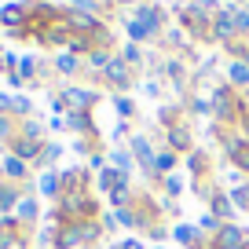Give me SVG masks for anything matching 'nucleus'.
Segmentation results:
<instances>
[{
  "label": "nucleus",
  "instance_id": "f257e3e1",
  "mask_svg": "<svg viewBox=\"0 0 249 249\" xmlns=\"http://www.w3.org/2000/svg\"><path fill=\"white\" fill-rule=\"evenodd\" d=\"M213 18H216V11L202 8V4H187V8L179 11V22L187 26V33H195V37H213Z\"/></svg>",
  "mask_w": 249,
  "mask_h": 249
},
{
  "label": "nucleus",
  "instance_id": "f03ea898",
  "mask_svg": "<svg viewBox=\"0 0 249 249\" xmlns=\"http://www.w3.org/2000/svg\"><path fill=\"white\" fill-rule=\"evenodd\" d=\"M8 150H11V158H22L26 165H33V161H40V158H44V143L33 140V136H26V132H18L15 140L8 143Z\"/></svg>",
  "mask_w": 249,
  "mask_h": 249
},
{
  "label": "nucleus",
  "instance_id": "7ed1b4c3",
  "mask_svg": "<svg viewBox=\"0 0 249 249\" xmlns=\"http://www.w3.org/2000/svg\"><path fill=\"white\" fill-rule=\"evenodd\" d=\"M99 77L107 81V85H114L117 92H128V85H132V66H128L121 55H114V59H110V66L99 73Z\"/></svg>",
  "mask_w": 249,
  "mask_h": 249
},
{
  "label": "nucleus",
  "instance_id": "20e7f679",
  "mask_svg": "<svg viewBox=\"0 0 249 249\" xmlns=\"http://www.w3.org/2000/svg\"><path fill=\"white\" fill-rule=\"evenodd\" d=\"M213 242H216V249H249V231L238 224H224Z\"/></svg>",
  "mask_w": 249,
  "mask_h": 249
},
{
  "label": "nucleus",
  "instance_id": "39448f33",
  "mask_svg": "<svg viewBox=\"0 0 249 249\" xmlns=\"http://www.w3.org/2000/svg\"><path fill=\"white\" fill-rule=\"evenodd\" d=\"M165 140H169V150H172V154H179V158L195 150V140H191V128H187V121H176V124H169Z\"/></svg>",
  "mask_w": 249,
  "mask_h": 249
},
{
  "label": "nucleus",
  "instance_id": "423d86ee",
  "mask_svg": "<svg viewBox=\"0 0 249 249\" xmlns=\"http://www.w3.org/2000/svg\"><path fill=\"white\" fill-rule=\"evenodd\" d=\"M213 37L220 40V44H234L238 40V26H234V11H216V18H213Z\"/></svg>",
  "mask_w": 249,
  "mask_h": 249
},
{
  "label": "nucleus",
  "instance_id": "0eeeda50",
  "mask_svg": "<svg viewBox=\"0 0 249 249\" xmlns=\"http://www.w3.org/2000/svg\"><path fill=\"white\" fill-rule=\"evenodd\" d=\"M132 18L150 33V37H158V33H161V26H165V11H161V8H154V4H140Z\"/></svg>",
  "mask_w": 249,
  "mask_h": 249
},
{
  "label": "nucleus",
  "instance_id": "6e6552de",
  "mask_svg": "<svg viewBox=\"0 0 249 249\" xmlns=\"http://www.w3.org/2000/svg\"><path fill=\"white\" fill-rule=\"evenodd\" d=\"M59 99H62V107H66V110H92L95 103H99V95H95L92 88H66Z\"/></svg>",
  "mask_w": 249,
  "mask_h": 249
},
{
  "label": "nucleus",
  "instance_id": "1a4fd4ad",
  "mask_svg": "<svg viewBox=\"0 0 249 249\" xmlns=\"http://www.w3.org/2000/svg\"><path fill=\"white\" fill-rule=\"evenodd\" d=\"M209 213H213V216H216L220 220V224H234V213H238V209H234V202H231V195H227V191H220V187H216V191H213V195H209Z\"/></svg>",
  "mask_w": 249,
  "mask_h": 249
},
{
  "label": "nucleus",
  "instance_id": "9d476101",
  "mask_svg": "<svg viewBox=\"0 0 249 249\" xmlns=\"http://www.w3.org/2000/svg\"><path fill=\"white\" fill-rule=\"evenodd\" d=\"M81 242V224H59L55 227V249H77Z\"/></svg>",
  "mask_w": 249,
  "mask_h": 249
},
{
  "label": "nucleus",
  "instance_id": "9b49d317",
  "mask_svg": "<svg viewBox=\"0 0 249 249\" xmlns=\"http://www.w3.org/2000/svg\"><path fill=\"white\" fill-rule=\"evenodd\" d=\"M22 202V187L18 183H8V179H0V213H8L15 216V205Z\"/></svg>",
  "mask_w": 249,
  "mask_h": 249
},
{
  "label": "nucleus",
  "instance_id": "f8f14e48",
  "mask_svg": "<svg viewBox=\"0 0 249 249\" xmlns=\"http://www.w3.org/2000/svg\"><path fill=\"white\" fill-rule=\"evenodd\" d=\"M209 169H213L209 150H191V154H187V172H191V176H195L198 183L205 179V172H209Z\"/></svg>",
  "mask_w": 249,
  "mask_h": 249
},
{
  "label": "nucleus",
  "instance_id": "ddd939ff",
  "mask_svg": "<svg viewBox=\"0 0 249 249\" xmlns=\"http://www.w3.org/2000/svg\"><path fill=\"white\" fill-rule=\"evenodd\" d=\"M66 124H70L77 136H95V124H92V110H70L66 114Z\"/></svg>",
  "mask_w": 249,
  "mask_h": 249
},
{
  "label": "nucleus",
  "instance_id": "4468645a",
  "mask_svg": "<svg viewBox=\"0 0 249 249\" xmlns=\"http://www.w3.org/2000/svg\"><path fill=\"white\" fill-rule=\"evenodd\" d=\"M227 85L234 88V92H242V88H249V66L242 59L227 62Z\"/></svg>",
  "mask_w": 249,
  "mask_h": 249
},
{
  "label": "nucleus",
  "instance_id": "2eb2a0df",
  "mask_svg": "<svg viewBox=\"0 0 249 249\" xmlns=\"http://www.w3.org/2000/svg\"><path fill=\"white\" fill-rule=\"evenodd\" d=\"M26 176H30V165H26L22 158L8 154V161H4V179H8V183H22Z\"/></svg>",
  "mask_w": 249,
  "mask_h": 249
},
{
  "label": "nucleus",
  "instance_id": "dca6fc26",
  "mask_svg": "<svg viewBox=\"0 0 249 249\" xmlns=\"http://www.w3.org/2000/svg\"><path fill=\"white\" fill-rule=\"evenodd\" d=\"M37 183H40V195H48V198H62V191H66L59 172H40Z\"/></svg>",
  "mask_w": 249,
  "mask_h": 249
},
{
  "label": "nucleus",
  "instance_id": "f3484780",
  "mask_svg": "<svg viewBox=\"0 0 249 249\" xmlns=\"http://www.w3.org/2000/svg\"><path fill=\"white\" fill-rule=\"evenodd\" d=\"M37 209H40V205L33 202V198H22V202H18V209H15V220L26 227V231H30V227L37 224Z\"/></svg>",
  "mask_w": 249,
  "mask_h": 249
},
{
  "label": "nucleus",
  "instance_id": "a211bd4d",
  "mask_svg": "<svg viewBox=\"0 0 249 249\" xmlns=\"http://www.w3.org/2000/svg\"><path fill=\"white\" fill-rule=\"evenodd\" d=\"M176 161H179V154H172V150H161V154H154V176L165 179L172 169H176Z\"/></svg>",
  "mask_w": 249,
  "mask_h": 249
},
{
  "label": "nucleus",
  "instance_id": "6ab92c4d",
  "mask_svg": "<svg viewBox=\"0 0 249 249\" xmlns=\"http://www.w3.org/2000/svg\"><path fill=\"white\" fill-rule=\"evenodd\" d=\"M227 158H231V165H234L238 172H246V176H249V143H246V140L234 143V147L227 150Z\"/></svg>",
  "mask_w": 249,
  "mask_h": 249
},
{
  "label": "nucleus",
  "instance_id": "aec40b11",
  "mask_svg": "<svg viewBox=\"0 0 249 249\" xmlns=\"http://www.w3.org/2000/svg\"><path fill=\"white\" fill-rule=\"evenodd\" d=\"M103 238V220H81V242H85V246H95V242Z\"/></svg>",
  "mask_w": 249,
  "mask_h": 249
},
{
  "label": "nucleus",
  "instance_id": "412c9836",
  "mask_svg": "<svg viewBox=\"0 0 249 249\" xmlns=\"http://www.w3.org/2000/svg\"><path fill=\"white\" fill-rule=\"evenodd\" d=\"M15 136H18L15 117H11V114H0V143H11Z\"/></svg>",
  "mask_w": 249,
  "mask_h": 249
},
{
  "label": "nucleus",
  "instance_id": "4be33fe9",
  "mask_svg": "<svg viewBox=\"0 0 249 249\" xmlns=\"http://www.w3.org/2000/svg\"><path fill=\"white\" fill-rule=\"evenodd\" d=\"M55 70H59V73H70V77H73V73L81 70V62H77V55H70V52H62L59 59H55Z\"/></svg>",
  "mask_w": 249,
  "mask_h": 249
},
{
  "label": "nucleus",
  "instance_id": "5701e85b",
  "mask_svg": "<svg viewBox=\"0 0 249 249\" xmlns=\"http://www.w3.org/2000/svg\"><path fill=\"white\" fill-rule=\"evenodd\" d=\"M37 70H40V62L33 59V55L18 59V77H22V81H37Z\"/></svg>",
  "mask_w": 249,
  "mask_h": 249
},
{
  "label": "nucleus",
  "instance_id": "b1692460",
  "mask_svg": "<svg viewBox=\"0 0 249 249\" xmlns=\"http://www.w3.org/2000/svg\"><path fill=\"white\" fill-rule=\"evenodd\" d=\"M227 195H231L234 209H246V213H249V183H238L234 191H227Z\"/></svg>",
  "mask_w": 249,
  "mask_h": 249
},
{
  "label": "nucleus",
  "instance_id": "393cba45",
  "mask_svg": "<svg viewBox=\"0 0 249 249\" xmlns=\"http://www.w3.org/2000/svg\"><path fill=\"white\" fill-rule=\"evenodd\" d=\"M220 227H224V224H220V220L213 216V213H205V216H202V224H198V231H202L205 238H216V231H220Z\"/></svg>",
  "mask_w": 249,
  "mask_h": 249
},
{
  "label": "nucleus",
  "instance_id": "a878e982",
  "mask_svg": "<svg viewBox=\"0 0 249 249\" xmlns=\"http://www.w3.org/2000/svg\"><path fill=\"white\" fill-rule=\"evenodd\" d=\"M121 59L128 62V66H140V62H143V52H140V44H124V48H121Z\"/></svg>",
  "mask_w": 249,
  "mask_h": 249
},
{
  "label": "nucleus",
  "instance_id": "bb28decb",
  "mask_svg": "<svg viewBox=\"0 0 249 249\" xmlns=\"http://www.w3.org/2000/svg\"><path fill=\"white\" fill-rule=\"evenodd\" d=\"M110 161L117 165V172H128V169H132V161H136V158H132V154H124V150H114V154H110Z\"/></svg>",
  "mask_w": 249,
  "mask_h": 249
},
{
  "label": "nucleus",
  "instance_id": "cd10ccee",
  "mask_svg": "<svg viewBox=\"0 0 249 249\" xmlns=\"http://www.w3.org/2000/svg\"><path fill=\"white\" fill-rule=\"evenodd\" d=\"M114 110H117L121 117H132V114H136V103L128 99V95H117V99H114Z\"/></svg>",
  "mask_w": 249,
  "mask_h": 249
},
{
  "label": "nucleus",
  "instance_id": "c85d7f7f",
  "mask_svg": "<svg viewBox=\"0 0 249 249\" xmlns=\"http://www.w3.org/2000/svg\"><path fill=\"white\" fill-rule=\"evenodd\" d=\"M231 11H234V26H238V33L246 37V33H249V11L246 8H231Z\"/></svg>",
  "mask_w": 249,
  "mask_h": 249
},
{
  "label": "nucleus",
  "instance_id": "c756f323",
  "mask_svg": "<svg viewBox=\"0 0 249 249\" xmlns=\"http://www.w3.org/2000/svg\"><path fill=\"white\" fill-rule=\"evenodd\" d=\"M26 114H30V99L15 95V99H11V117H26Z\"/></svg>",
  "mask_w": 249,
  "mask_h": 249
},
{
  "label": "nucleus",
  "instance_id": "7c9ffc66",
  "mask_svg": "<svg viewBox=\"0 0 249 249\" xmlns=\"http://www.w3.org/2000/svg\"><path fill=\"white\" fill-rule=\"evenodd\" d=\"M161 187L169 191V195H179V179H176V176H165V179H161Z\"/></svg>",
  "mask_w": 249,
  "mask_h": 249
},
{
  "label": "nucleus",
  "instance_id": "2f4dec72",
  "mask_svg": "<svg viewBox=\"0 0 249 249\" xmlns=\"http://www.w3.org/2000/svg\"><path fill=\"white\" fill-rule=\"evenodd\" d=\"M117 249H143V246H140V242H136V238H124V242H121V246H117Z\"/></svg>",
  "mask_w": 249,
  "mask_h": 249
},
{
  "label": "nucleus",
  "instance_id": "473e14b6",
  "mask_svg": "<svg viewBox=\"0 0 249 249\" xmlns=\"http://www.w3.org/2000/svg\"><path fill=\"white\" fill-rule=\"evenodd\" d=\"M0 70L8 73V55H0Z\"/></svg>",
  "mask_w": 249,
  "mask_h": 249
},
{
  "label": "nucleus",
  "instance_id": "72a5a7b5",
  "mask_svg": "<svg viewBox=\"0 0 249 249\" xmlns=\"http://www.w3.org/2000/svg\"><path fill=\"white\" fill-rule=\"evenodd\" d=\"M242 140H246V143H249V124H246V128H242Z\"/></svg>",
  "mask_w": 249,
  "mask_h": 249
},
{
  "label": "nucleus",
  "instance_id": "f704fd0d",
  "mask_svg": "<svg viewBox=\"0 0 249 249\" xmlns=\"http://www.w3.org/2000/svg\"><path fill=\"white\" fill-rule=\"evenodd\" d=\"M114 4H136V0H114Z\"/></svg>",
  "mask_w": 249,
  "mask_h": 249
},
{
  "label": "nucleus",
  "instance_id": "c9c22d12",
  "mask_svg": "<svg viewBox=\"0 0 249 249\" xmlns=\"http://www.w3.org/2000/svg\"><path fill=\"white\" fill-rule=\"evenodd\" d=\"M110 4H114V0H110Z\"/></svg>",
  "mask_w": 249,
  "mask_h": 249
},
{
  "label": "nucleus",
  "instance_id": "e433bc0d",
  "mask_svg": "<svg viewBox=\"0 0 249 249\" xmlns=\"http://www.w3.org/2000/svg\"><path fill=\"white\" fill-rule=\"evenodd\" d=\"M77 4H81V0H77Z\"/></svg>",
  "mask_w": 249,
  "mask_h": 249
}]
</instances>
